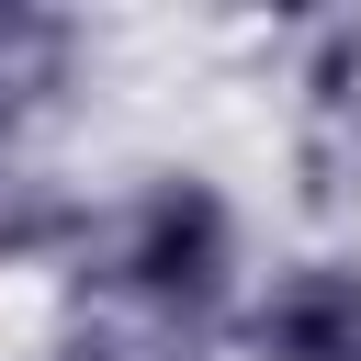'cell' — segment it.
I'll return each instance as SVG.
<instances>
[{"instance_id":"5","label":"cell","mask_w":361,"mask_h":361,"mask_svg":"<svg viewBox=\"0 0 361 361\" xmlns=\"http://www.w3.org/2000/svg\"><path fill=\"white\" fill-rule=\"evenodd\" d=\"M34 361H226V327H180V316H135L102 293H56Z\"/></svg>"},{"instance_id":"1","label":"cell","mask_w":361,"mask_h":361,"mask_svg":"<svg viewBox=\"0 0 361 361\" xmlns=\"http://www.w3.org/2000/svg\"><path fill=\"white\" fill-rule=\"evenodd\" d=\"M56 293H102V305L180 316V327H237V293H248V203L214 169H192V158L135 169L113 203H90V237L56 271Z\"/></svg>"},{"instance_id":"2","label":"cell","mask_w":361,"mask_h":361,"mask_svg":"<svg viewBox=\"0 0 361 361\" xmlns=\"http://www.w3.org/2000/svg\"><path fill=\"white\" fill-rule=\"evenodd\" d=\"M226 361H361V248H293L248 271Z\"/></svg>"},{"instance_id":"3","label":"cell","mask_w":361,"mask_h":361,"mask_svg":"<svg viewBox=\"0 0 361 361\" xmlns=\"http://www.w3.org/2000/svg\"><path fill=\"white\" fill-rule=\"evenodd\" d=\"M293 169L305 192H350L361 180V23H316L293 45Z\"/></svg>"},{"instance_id":"4","label":"cell","mask_w":361,"mask_h":361,"mask_svg":"<svg viewBox=\"0 0 361 361\" xmlns=\"http://www.w3.org/2000/svg\"><path fill=\"white\" fill-rule=\"evenodd\" d=\"M90 68V23L79 11H45V0H0V147H23L34 124L68 113Z\"/></svg>"},{"instance_id":"6","label":"cell","mask_w":361,"mask_h":361,"mask_svg":"<svg viewBox=\"0 0 361 361\" xmlns=\"http://www.w3.org/2000/svg\"><path fill=\"white\" fill-rule=\"evenodd\" d=\"M79 237H90V192L0 147V271H68Z\"/></svg>"}]
</instances>
